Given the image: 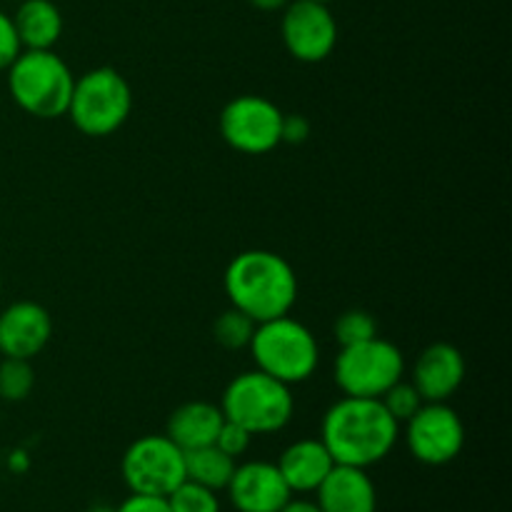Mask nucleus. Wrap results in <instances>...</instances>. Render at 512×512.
Returning <instances> with one entry per match:
<instances>
[{
	"label": "nucleus",
	"instance_id": "31",
	"mask_svg": "<svg viewBox=\"0 0 512 512\" xmlns=\"http://www.w3.org/2000/svg\"><path fill=\"white\" fill-rule=\"evenodd\" d=\"M88 512H113V508H105V505H98V508L88 510Z\"/></svg>",
	"mask_w": 512,
	"mask_h": 512
},
{
	"label": "nucleus",
	"instance_id": "25",
	"mask_svg": "<svg viewBox=\"0 0 512 512\" xmlns=\"http://www.w3.org/2000/svg\"><path fill=\"white\" fill-rule=\"evenodd\" d=\"M250 443H253V435H250L245 428H240L238 423H230V420H225L218 438H215V445H218L225 455H230L233 460H238L240 455L248 453Z\"/></svg>",
	"mask_w": 512,
	"mask_h": 512
},
{
	"label": "nucleus",
	"instance_id": "10",
	"mask_svg": "<svg viewBox=\"0 0 512 512\" xmlns=\"http://www.w3.org/2000/svg\"><path fill=\"white\" fill-rule=\"evenodd\" d=\"M403 425L405 430H400V435L418 463L440 468L463 453L465 425L448 403H423Z\"/></svg>",
	"mask_w": 512,
	"mask_h": 512
},
{
	"label": "nucleus",
	"instance_id": "20",
	"mask_svg": "<svg viewBox=\"0 0 512 512\" xmlns=\"http://www.w3.org/2000/svg\"><path fill=\"white\" fill-rule=\"evenodd\" d=\"M255 325L258 323H253L245 313H240V310L235 308H228L215 318L213 335L215 340H218V345H223L225 350H240L250 345Z\"/></svg>",
	"mask_w": 512,
	"mask_h": 512
},
{
	"label": "nucleus",
	"instance_id": "17",
	"mask_svg": "<svg viewBox=\"0 0 512 512\" xmlns=\"http://www.w3.org/2000/svg\"><path fill=\"white\" fill-rule=\"evenodd\" d=\"M223 423L225 415L220 410V405L205 403V400H190V403H183L180 408H175L170 413L168 425H165V435L183 453H188V450L213 445Z\"/></svg>",
	"mask_w": 512,
	"mask_h": 512
},
{
	"label": "nucleus",
	"instance_id": "16",
	"mask_svg": "<svg viewBox=\"0 0 512 512\" xmlns=\"http://www.w3.org/2000/svg\"><path fill=\"white\" fill-rule=\"evenodd\" d=\"M280 475L293 495H310L320 488L328 473L333 470L335 460L330 458L328 448L320 438L295 440L283 450L278 463Z\"/></svg>",
	"mask_w": 512,
	"mask_h": 512
},
{
	"label": "nucleus",
	"instance_id": "7",
	"mask_svg": "<svg viewBox=\"0 0 512 512\" xmlns=\"http://www.w3.org/2000/svg\"><path fill=\"white\" fill-rule=\"evenodd\" d=\"M335 385L350 398H383L405 378V355L390 340L375 338L343 345L335 358Z\"/></svg>",
	"mask_w": 512,
	"mask_h": 512
},
{
	"label": "nucleus",
	"instance_id": "21",
	"mask_svg": "<svg viewBox=\"0 0 512 512\" xmlns=\"http://www.w3.org/2000/svg\"><path fill=\"white\" fill-rule=\"evenodd\" d=\"M35 385V373L30 360L3 358L0 363V398L8 403H20L30 395Z\"/></svg>",
	"mask_w": 512,
	"mask_h": 512
},
{
	"label": "nucleus",
	"instance_id": "14",
	"mask_svg": "<svg viewBox=\"0 0 512 512\" xmlns=\"http://www.w3.org/2000/svg\"><path fill=\"white\" fill-rule=\"evenodd\" d=\"M465 358L453 343H433L413 365V385L425 403H448L465 380Z\"/></svg>",
	"mask_w": 512,
	"mask_h": 512
},
{
	"label": "nucleus",
	"instance_id": "26",
	"mask_svg": "<svg viewBox=\"0 0 512 512\" xmlns=\"http://www.w3.org/2000/svg\"><path fill=\"white\" fill-rule=\"evenodd\" d=\"M20 53H23V45H20L13 15L0 10V70H8Z\"/></svg>",
	"mask_w": 512,
	"mask_h": 512
},
{
	"label": "nucleus",
	"instance_id": "32",
	"mask_svg": "<svg viewBox=\"0 0 512 512\" xmlns=\"http://www.w3.org/2000/svg\"><path fill=\"white\" fill-rule=\"evenodd\" d=\"M315 3H333V0H315Z\"/></svg>",
	"mask_w": 512,
	"mask_h": 512
},
{
	"label": "nucleus",
	"instance_id": "23",
	"mask_svg": "<svg viewBox=\"0 0 512 512\" xmlns=\"http://www.w3.org/2000/svg\"><path fill=\"white\" fill-rule=\"evenodd\" d=\"M378 335V323H375L373 315L368 310H345L338 320H335V338H338L340 348L343 345L363 343Z\"/></svg>",
	"mask_w": 512,
	"mask_h": 512
},
{
	"label": "nucleus",
	"instance_id": "9",
	"mask_svg": "<svg viewBox=\"0 0 512 512\" xmlns=\"http://www.w3.org/2000/svg\"><path fill=\"white\" fill-rule=\"evenodd\" d=\"M283 110L263 95H238L220 113V135L243 155H265L283 143Z\"/></svg>",
	"mask_w": 512,
	"mask_h": 512
},
{
	"label": "nucleus",
	"instance_id": "3",
	"mask_svg": "<svg viewBox=\"0 0 512 512\" xmlns=\"http://www.w3.org/2000/svg\"><path fill=\"white\" fill-rule=\"evenodd\" d=\"M5 73L10 98L20 110L40 120L68 113L75 75L55 50H23Z\"/></svg>",
	"mask_w": 512,
	"mask_h": 512
},
{
	"label": "nucleus",
	"instance_id": "1",
	"mask_svg": "<svg viewBox=\"0 0 512 512\" xmlns=\"http://www.w3.org/2000/svg\"><path fill=\"white\" fill-rule=\"evenodd\" d=\"M403 425L385 410L380 398L343 395L330 405L320 423V440L335 465L373 468L395 450Z\"/></svg>",
	"mask_w": 512,
	"mask_h": 512
},
{
	"label": "nucleus",
	"instance_id": "30",
	"mask_svg": "<svg viewBox=\"0 0 512 512\" xmlns=\"http://www.w3.org/2000/svg\"><path fill=\"white\" fill-rule=\"evenodd\" d=\"M248 3L263 13H275V10H283L290 0H248Z\"/></svg>",
	"mask_w": 512,
	"mask_h": 512
},
{
	"label": "nucleus",
	"instance_id": "11",
	"mask_svg": "<svg viewBox=\"0 0 512 512\" xmlns=\"http://www.w3.org/2000/svg\"><path fill=\"white\" fill-rule=\"evenodd\" d=\"M283 45L300 63H323L338 45V20L328 3L315 0H290L280 20Z\"/></svg>",
	"mask_w": 512,
	"mask_h": 512
},
{
	"label": "nucleus",
	"instance_id": "28",
	"mask_svg": "<svg viewBox=\"0 0 512 512\" xmlns=\"http://www.w3.org/2000/svg\"><path fill=\"white\" fill-rule=\"evenodd\" d=\"M310 135V123L303 115H283V143H303Z\"/></svg>",
	"mask_w": 512,
	"mask_h": 512
},
{
	"label": "nucleus",
	"instance_id": "24",
	"mask_svg": "<svg viewBox=\"0 0 512 512\" xmlns=\"http://www.w3.org/2000/svg\"><path fill=\"white\" fill-rule=\"evenodd\" d=\"M380 403H383L385 410H388V413L393 415L400 425H403L405 420H410L415 413H418L420 405H423L425 400L420 398V393L415 390L413 383H405V380H400V383H395L393 388H390L388 393L380 398Z\"/></svg>",
	"mask_w": 512,
	"mask_h": 512
},
{
	"label": "nucleus",
	"instance_id": "15",
	"mask_svg": "<svg viewBox=\"0 0 512 512\" xmlns=\"http://www.w3.org/2000/svg\"><path fill=\"white\" fill-rule=\"evenodd\" d=\"M315 503L323 512H378V490L365 468L333 465L315 490Z\"/></svg>",
	"mask_w": 512,
	"mask_h": 512
},
{
	"label": "nucleus",
	"instance_id": "29",
	"mask_svg": "<svg viewBox=\"0 0 512 512\" xmlns=\"http://www.w3.org/2000/svg\"><path fill=\"white\" fill-rule=\"evenodd\" d=\"M280 512H323L318 508V503L315 500H308V498H290L288 503L280 508Z\"/></svg>",
	"mask_w": 512,
	"mask_h": 512
},
{
	"label": "nucleus",
	"instance_id": "13",
	"mask_svg": "<svg viewBox=\"0 0 512 512\" xmlns=\"http://www.w3.org/2000/svg\"><path fill=\"white\" fill-rule=\"evenodd\" d=\"M225 490L238 512H280L293 498L278 465L268 460H248L235 465L233 478Z\"/></svg>",
	"mask_w": 512,
	"mask_h": 512
},
{
	"label": "nucleus",
	"instance_id": "18",
	"mask_svg": "<svg viewBox=\"0 0 512 512\" xmlns=\"http://www.w3.org/2000/svg\"><path fill=\"white\" fill-rule=\"evenodd\" d=\"M13 23L23 50H53L63 35V13L53 0H20Z\"/></svg>",
	"mask_w": 512,
	"mask_h": 512
},
{
	"label": "nucleus",
	"instance_id": "4",
	"mask_svg": "<svg viewBox=\"0 0 512 512\" xmlns=\"http://www.w3.org/2000/svg\"><path fill=\"white\" fill-rule=\"evenodd\" d=\"M248 348L255 368L285 385L305 383L320 365V345L313 330L290 318V313L255 325Z\"/></svg>",
	"mask_w": 512,
	"mask_h": 512
},
{
	"label": "nucleus",
	"instance_id": "22",
	"mask_svg": "<svg viewBox=\"0 0 512 512\" xmlns=\"http://www.w3.org/2000/svg\"><path fill=\"white\" fill-rule=\"evenodd\" d=\"M168 505L170 512H220L218 493L193 480H183L168 495Z\"/></svg>",
	"mask_w": 512,
	"mask_h": 512
},
{
	"label": "nucleus",
	"instance_id": "12",
	"mask_svg": "<svg viewBox=\"0 0 512 512\" xmlns=\"http://www.w3.org/2000/svg\"><path fill=\"white\" fill-rule=\"evenodd\" d=\"M53 338V318L33 300H18L0 313V355L33 360Z\"/></svg>",
	"mask_w": 512,
	"mask_h": 512
},
{
	"label": "nucleus",
	"instance_id": "2",
	"mask_svg": "<svg viewBox=\"0 0 512 512\" xmlns=\"http://www.w3.org/2000/svg\"><path fill=\"white\" fill-rule=\"evenodd\" d=\"M230 308L248 315L253 323L280 318L298 300V275L283 255L273 250H245L235 255L223 275Z\"/></svg>",
	"mask_w": 512,
	"mask_h": 512
},
{
	"label": "nucleus",
	"instance_id": "8",
	"mask_svg": "<svg viewBox=\"0 0 512 512\" xmlns=\"http://www.w3.org/2000/svg\"><path fill=\"white\" fill-rule=\"evenodd\" d=\"M120 475L130 493L168 498L185 480V453L165 433L143 435L123 453Z\"/></svg>",
	"mask_w": 512,
	"mask_h": 512
},
{
	"label": "nucleus",
	"instance_id": "5",
	"mask_svg": "<svg viewBox=\"0 0 512 512\" xmlns=\"http://www.w3.org/2000/svg\"><path fill=\"white\" fill-rule=\"evenodd\" d=\"M225 420L238 423L250 435H273L288 428L295 413L290 385L270 378L263 370H245L235 375L220 400Z\"/></svg>",
	"mask_w": 512,
	"mask_h": 512
},
{
	"label": "nucleus",
	"instance_id": "33",
	"mask_svg": "<svg viewBox=\"0 0 512 512\" xmlns=\"http://www.w3.org/2000/svg\"><path fill=\"white\" fill-rule=\"evenodd\" d=\"M0 290H3V275H0Z\"/></svg>",
	"mask_w": 512,
	"mask_h": 512
},
{
	"label": "nucleus",
	"instance_id": "19",
	"mask_svg": "<svg viewBox=\"0 0 512 512\" xmlns=\"http://www.w3.org/2000/svg\"><path fill=\"white\" fill-rule=\"evenodd\" d=\"M235 465L238 463L230 455H225L215 443L188 450L185 453V480H193V483L220 493V490L228 488Z\"/></svg>",
	"mask_w": 512,
	"mask_h": 512
},
{
	"label": "nucleus",
	"instance_id": "27",
	"mask_svg": "<svg viewBox=\"0 0 512 512\" xmlns=\"http://www.w3.org/2000/svg\"><path fill=\"white\" fill-rule=\"evenodd\" d=\"M113 512H170V505L168 498H160V495L130 493Z\"/></svg>",
	"mask_w": 512,
	"mask_h": 512
},
{
	"label": "nucleus",
	"instance_id": "6",
	"mask_svg": "<svg viewBox=\"0 0 512 512\" xmlns=\"http://www.w3.org/2000/svg\"><path fill=\"white\" fill-rule=\"evenodd\" d=\"M133 113V88L115 68H93L75 78L68 118L88 138H108L128 123Z\"/></svg>",
	"mask_w": 512,
	"mask_h": 512
}]
</instances>
